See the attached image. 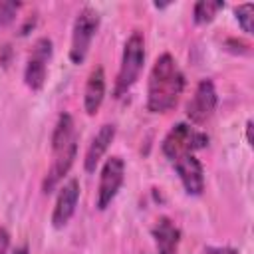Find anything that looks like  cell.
I'll list each match as a JSON object with an SVG mask.
<instances>
[{
  "mask_svg": "<svg viewBox=\"0 0 254 254\" xmlns=\"http://www.w3.org/2000/svg\"><path fill=\"white\" fill-rule=\"evenodd\" d=\"M185 89V75L171 54L155 60L147 81V109L151 113L171 111Z\"/></svg>",
  "mask_w": 254,
  "mask_h": 254,
  "instance_id": "1",
  "label": "cell"
},
{
  "mask_svg": "<svg viewBox=\"0 0 254 254\" xmlns=\"http://www.w3.org/2000/svg\"><path fill=\"white\" fill-rule=\"evenodd\" d=\"M77 155V133L69 113H62L52 133V165L42 183L44 192H52L65 177Z\"/></svg>",
  "mask_w": 254,
  "mask_h": 254,
  "instance_id": "2",
  "label": "cell"
},
{
  "mask_svg": "<svg viewBox=\"0 0 254 254\" xmlns=\"http://www.w3.org/2000/svg\"><path fill=\"white\" fill-rule=\"evenodd\" d=\"M143 64H145V38L139 30H135L123 46L121 65H119V73H117L115 89H113L115 97L125 95L133 87V83L139 79Z\"/></svg>",
  "mask_w": 254,
  "mask_h": 254,
  "instance_id": "3",
  "label": "cell"
},
{
  "mask_svg": "<svg viewBox=\"0 0 254 254\" xmlns=\"http://www.w3.org/2000/svg\"><path fill=\"white\" fill-rule=\"evenodd\" d=\"M208 135L190 127L189 123H177L163 139V155L173 163L185 155H194V151L204 149L208 145Z\"/></svg>",
  "mask_w": 254,
  "mask_h": 254,
  "instance_id": "4",
  "label": "cell"
},
{
  "mask_svg": "<svg viewBox=\"0 0 254 254\" xmlns=\"http://www.w3.org/2000/svg\"><path fill=\"white\" fill-rule=\"evenodd\" d=\"M99 12L91 6H83L73 22L71 28V46H69V60L73 64H83V60L87 58L91 40L99 28Z\"/></svg>",
  "mask_w": 254,
  "mask_h": 254,
  "instance_id": "5",
  "label": "cell"
},
{
  "mask_svg": "<svg viewBox=\"0 0 254 254\" xmlns=\"http://www.w3.org/2000/svg\"><path fill=\"white\" fill-rule=\"evenodd\" d=\"M123 181H125V163L121 157L113 155L101 167L99 187H97V208L99 210H105L111 204V200L119 192Z\"/></svg>",
  "mask_w": 254,
  "mask_h": 254,
  "instance_id": "6",
  "label": "cell"
},
{
  "mask_svg": "<svg viewBox=\"0 0 254 254\" xmlns=\"http://www.w3.org/2000/svg\"><path fill=\"white\" fill-rule=\"evenodd\" d=\"M50 58H52V40L50 38H38L34 42V48L30 52V58H28L26 69H24V81L30 89L38 91L44 87Z\"/></svg>",
  "mask_w": 254,
  "mask_h": 254,
  "instance_id": "7",
  "label": "cell"
},
{
  "mask_svg": "<svg viewBox=\"0 0 254 254\" xmlns=\"http://www.w3.org/2000/svg\"><path fill=\"white\" fill-rule=\"evenodd\" d=\"M216 103H218V95L214 83L210 79H200L194 89V95L187 103V117L194 125H204L214 115Z\"/></svg>",
  "mask_w": 254,
  "mask_h": 254,
  "instance_id": "8",
  "label": "cell"
},
{
  "mask_svg": "<svg viewBox=\"0 0 254 254\" xmlns=\"http://www.w3.org/2000/svg\"><path fill=\"white\" fill-rule=\"evenodd\" d=\"M175 165V171L185 187V190L192 196H198L202 194L204 190V169H202V163L194 157V155H185L177 161H173Z\"/></svg>",
  "mask_w": 254,
  "mask_h": 254,
  "instance_id": "9",
  "label": "cell"
},
{
  "mask_svg": "<svg viewBox=\"0 0 254 254\" xmlns=\"http://www.w3.org/2000/svg\"><path fill=\"white\" fill-rule=\"evenodd\" d=\"M77 198H79V181L77 179H69L60 189V194L56 198V206H54V212H52L54 228H64L69 222V218L75 212Z\"/></svg>",
  "mask_w": 254,
  "mask_h": 254,
  "instance_id": "10",
  "label": "cell"
},
{
  "mask_svg": "<svg viewBox=\"0 0 254 254\" xmlns=\"http://www.w3.org/2000/svg\"><path fill=\"white\" fill-rule=\"evenodd\" d=\"M115 139V125L113 123H105L99 127V131L95 133V137L91 139L87 151H85V159H83V167L87 173H93L95 167L99 165L101 157L105 155V151L109 149V145Z\"/></svg>",
  "mask_w": 254,
  "mask_h": 254,
  "instance_id": "11",
  "label": "cell"
},
{
  "mask_svg": "<svg viewBox=\"0 0 254 254\" xmlns=\"http://www.w3.org/2000/svg\"><path fill=\"white\" fill-rule=\"evenodd\" d=\"M151 236L159 248V254H175L181 242V228L169 216H161L151 228Z\"/></svg>",
  "mask_w": 254,
  "mask_h": 254,
  "instance_id": "12",
  "label": "cell"
},
{
  "mask_svg": "<svg viewBox=\"0 0 254 254\" xmlns=\"http://www.w3.org/2000/svg\"><path fill=\"white\" fill-rule=\"evenodd\" d=\"M105 97V73L103 67L97 65L91 69L87 81H85V89H83V109L87 115H95L97 109L101 107Z\"/></svg>",
  "mask_w": 254,
  "mask_h": 254,
  "instance_id": "13",
  "label": "cell"
},
{
  "mask_svg": "<svg viewBox=\"0 0 254 254\" xmlns=\"http://www.w3.org/2000/svg\"><path fill=\"white\" fill-rule=\"evenodd\" d=\"M224 8L222 0H198L192 8V18L196 24H208L214 20L216 12Z\"/></svg>",
  "mask_w": 254,
  "mask_h": 254,
  "instance_id": "14",
  "label": "cell"
},
{
  "mask_svg": "<svg viewBox=\"0 0 254 254\" xmlns=\"http://www.w3.org/2000/svg\"><path fill=\"white\" fill-rule=\"evenodd\" d=\"M234 14H236V20H238L240 28L246 34H252V30H254V24H252V20H254V16H252V4H240V6H236L234 8Z\"/></svg>",
  "mask_w": 254,
  "mask_h": 254,
  "instance_id": "15",
  "label": "cell"
},
{
  "mask_svg": "<svg viewBox=\"0 0 254 254\" xmlns=\"http://www.w3.org/2000/svg\"><path fill=\"white\" fill-rule=\"evenodd\" d=\"M20 6H22L20 2H0V28L8 26L10 22H14Z\"/></svg>",
  "mask_w": 254,
  "mask_h": 254,
  "instance_id": "16",
  "label": "cell"
},
{
  "mask_svg": "<svg viewBox=\"0 0 254 254\" xmlns=\"http://www.w3.org/2000/svg\"><path fill=\"white\" fill-rule=\"evenodd\" d=\"M10 248V232L0 226V254H6Z\"/></svg>",
  "mask_w": 254,
  "mask_h": 254,
  "instance_id": "17",
  "label": "cell"
},
{
  "mask_svg": "<svg viewBox=\"0 0 254 254\" xmlns=\"http://www.w3.org/2000/svg\"><path fill=\"white\" fill-rule=\"evenodd\" d=\"M202 254H238V250L230 246H212V248H206Z\"/></svg>",
  "mask_w": 254,
  "mask_h": 254,
  "instance_id": "18",
  "label": "cell"
},
{
  "mask_svg": "<svg viewBox=\"0 0 254 254\" xmlns=\"http://www.w3.org/2000/svg\"><path fill=\"white\" fill-rule=\"evenodd\" d=\"M246 139H248V143L252 145V121L246 123Z\"/></svg>",
  "mask_w": 254,
  "mask_h": 254,
  "instance_id": "19",
  "label": "cell"
},
{
  "mask_svg": "<svg viewBox=\"0 0 254 254\" xmlns=\"http://www.w3.org/2000/svg\"><path fill=\"white\" fill-rule=\"evenodd\" d=\"M14 254H28V248L26 246H20V248L14 250Z\"/></svg>",
  "mask_w": 254,
  "mask_h": 254,
  "instance_id": "20",
  "label": "cell"
}]
</instances>
